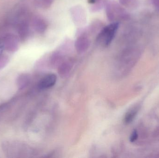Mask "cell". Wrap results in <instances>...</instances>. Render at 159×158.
Returning <instances> with one entry per match:
<instances>
[{
	"mask_svg": "<svg viewBox=\"0 0 159 158\" xmlns=\"http://www.w3.org/2000/svg\"><path fill=\"white\" fill-rule=\"evenodd\" d=\"M140 106L137 105L133 108L131 109L126 113L124 117V122L126 124L130 123L134 120L140 109Z\"/></svg>",
	"mask_w": 159,
	"mask_h": 158,
	"instance_id": "cell-4",
	"label": "cell"
},
{
	"mask_svg": "<svg viewBox=\"0 0 159 158\" xmlns=\"http://www.w3.org/2000/svg\"><path fill=\"white\" fill-rule=\"evenodd\" d=\"M89 45V41L87 37L84 36L79 37L75 41V49L79 53L85 52L88 49Z\"/></svg>",
	"mask_w": 159,
	"mask_h": 158,
	"instance_id": "cell-3",
	"label": "cell"
},
{
	"mask_svg": "<svg viewBox=\"0 0 159 158\" xmlns=\"http://www.w3.org/2000/svg\"><path fill=\"white\" fill-rule=\"evenodd\" d=\"M119 28L118 23L114 22L106 26L100 32L96 41L102 46H108L112 42Z\"/></svg>",
	"mask_w": 159,
	"mask_h": 158,
	"instance_id": "cell-1",
	"label": "cell"
},
{
	"mask_svg": "<svg viewBox=\"0 0 159 158\" xmlns=\"http://www.w3.org/2000/svg\"><path fill=\"white\" fill-rule=\"evenodd\" d=\"M5 48V47L4 43L3 41L0 40V55L2 53Z\"/></svg>",
	"mask_w": 159,
	"mask_h": 158,
	"instance_id": "cell-7",
	"label": "cell"
},
{
	"mask_svg": "<svg viewBox=\"0 0 159 158\" xmlns=\"http://www.w3.org/2000/svg\"><path fill=\"white\" fill-rule=\"evenodd\" d=\"M57 77L55 74H49L45 76L40 81L38 87L41 90L49 89L57 83Z\"/></svg>",
	"mask_w": 159,
	"mask_h": 158,
	"instance_id": "cell-2",
	"label": "cell"
},
{
	"mask_svg": "<svg viewBox=\"0 0 159 158\" xmlns=\"http://www.w3.org/2000/svg\"><path fill=\"white\" fill-rule=\"evenodd\" d=\"M154 135L155 137L159 136V127L156 129L154 132Z\"/></svg>",
	"mask_w": 159,
	"mask_h": 158,
	"instance_id": "cell-8",
	"label": "cell"
},
{
	"mask_svg": "<svg viewBox=\"0 0 159 158\" xmlns=\"http://www.w3.org/2000/svg\"><path fill=\"white\" fill-rule=\"evenodd\" d=\"M45 4L46 5L49 6V5L51 4V2H52V0H43Z\"/></svg>",
	"mask_w": 159,
	"mask_h": 158,
	"instance_id": "cell-9",
	"label": "cell"
},
{
	"mask_svg": "<svg viewBox=\"0 0 159 158\" xmlns=\"http://www.w3.org/2000/svg\"><path fill=\"white\" fill-rule=\"evenodd\" d=\"M36 28L39 31H43L45 29L46 26L44 22L42 20H38L36 22Z\"/></svg>",
	"mask_w": 159,
	"mask_h": 158,
	"instance_id": "cell-5",
	"label": "cell"
},
{
	"mask_svg": "<svg viewBox=\"0 0 159 158\" xmlns=\"http://www.w3.org/2000/svg\"><path fill=\"white\" fill-rule=\"evenodd\" d=\"M138 137V132L136 130L134 131L131 135L130 138V141L131 142H134L137 140Z\"/></svg>",
	"mask_w": 159,
	"mask_h": 158,
	"instance_id": "cell-6",
	"label": "cell"
}]
</instances>
